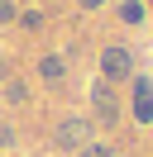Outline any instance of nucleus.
Masks as SVG:
<instances>
[{
	"instance_id": "1",
	"label": "nucleus",
	"mask_w": 153,
	"mask_h": 157,
	"mask_svg": "<svg viewBox=\"0 0 153 157\" xmlns=\"http://www.w3.org/2000/svg\"><path fill=\"white\" fill-rule=\"evenodd\" d=\"M134 76V52L120 48V43H110V48H101V81H110V86H120V81Z\"/></svg>"
},
{
	"instance_id": "2",
	"label": "nucleus",
	"mask_w": 153,
	"mask_h": 157,
	"mask_svg": "<svg viewBox=\"0 0 153 157\" xmlns=\"http://www.w3.org/2000/svg\"><path fill=\"white\" fill-rule=\"evenodd\" d=\"M91 105H96V124H105V128L120 124V95H115L110 81H96L91 86Z\"/></svg>"
},
{
	"instance_id": "3",
	"label": "nucleus",
	"mask_w": 153,
	"mask_h": 157,
	"mask_svg": "<svg viewBox=\"0 0 153 157\" xmlns=\"http://www.w3.org/2000/svg\"><path fill=\"white\" fill-rule=\"evenodd\" d=\"M53 143L62 147V152H81L86 143H91V119H62L53 133Z\"/></svg>"
},
{
	"instance_id": "4",
	"label": "nucleus",
	"mask_w": 153,
	"mask_h": 157,
	"mask_svg": "<svg viewBox=\"0 0 153 157\" xmlns=\"http://www.w3.org/2000/svg\"><path fill=\"white\" fill-rule=\"evenodd\" d=\"M134 90H129V109L139 124H153V76H129Z\"/></svg>"
},
{
	"instance_id": "5",
	"label": "nucleus",
	"mask_w": 153,
	"mask_h": 157,
	"mask_svg": "<svg viewBox=\"0 0 153 157\" xmlns=\"http://www.w3.org/2000/svg\"><path fill=\"white\" fill-rule=\"evenodd\" d=\"M115 14H120V24H129V29H139V24H143V5H139V0H120Z\"/></svg>"
},
{
	"instance_id": "6",
	"label": "nucleus",
	"mask_w": 153,
	"mask_h": 157,
	"mask_svg": "<svg viewBox=\"0 0 153 157\" xmlns=\"http://www.w3.org/2000/svg\"><path fill=\"white\" fill-rule=\"evenodd\" d=\"M62 71H67V62H62V57H53V52L38 62V76H43V81H62Z\"/></svg>"
},
{
	"instance_id": "7",
	"label": "nucleus",
	"mask_w": 153,
	"mask_h": 157,
	"mask_svg": "<svg viewBox=\"0 0 153 157\" xmlns=\"http://www.w3.org/2000/svg\"><path fill=\"white\" fill-rule=\"evenodd\" d=\"M76 157H115V147H110V143H86Z\"/></svg>"
},
{
	"instance_id": "8",
	"label": "nucleus",
	"mask_w": 153,
	"mask_h": 157,
	"mask_svg": "<svg viewBox=\"0 0 153 157\" xmlns=\"http://www.w3.org/2000/svg\"><path fill=\"white\" fill-rule=\"evenodd\" d=\"M19 29H29V33H34V29H43V14H38V10H29V14H19Z\"/></svg>"
},
{
	"instance_id": "9",
	"label": "nucleus",
	"mask_w": 153,
	"mask_h": 157,
	"mask_svg": "<svg viewBox=\"0 0 153 157\" xmlns=\"http://www.w3.org/2000/svg\"><path fill=\"white\" fill-rule=\"evenodd\" d=\"M10 19H19V10H14V0H0V24H10Z\"/></svg>"
},
{
	"instance_id": "10",
	"label": "nucleus",
	"mask_w": 153,
	"mask_h": 157,
	"mask_svg": "<svg viewBox=\"0 0 153 157\" xmlns=\"http://www.w3.org/2000/svg\"><path fill=\"white\" fill-rule=\"evenodd\" d=\"M76 5H81V10H101L105 0H76Z\"/></svg>"
},
{
	"instance_id": "11",
	"label": "nucleus",
	"mask_w": 153,
	"mask_h": 157,
	"mask_svg": "<svg viewBox=\"0 0 153 157\" xmlns=\"http://www.w3.org/2000/svg\"><path fill=\"white\" fill-rule=\"evenodd\" d=\"M5 76H10V62H5V57H0V81H5Z\"/></svg>"
},
{
	"instance_id": "12",
	"label": "nucleus",
	"mask_w": 153,
	"mask_h": 157,
	"mask_svg": "<svg viewBox=\"0 0 153 157\" xmlns=\"http://www.w3.org/2000/svg\"><path fill=\"white\" fill-rule=\"evenodd\" d=\"M148 128H153V124H148Z\"/></svg>"
}]
</instances>
